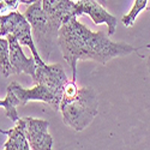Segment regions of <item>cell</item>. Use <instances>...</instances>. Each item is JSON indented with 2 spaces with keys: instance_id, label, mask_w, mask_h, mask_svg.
<instances>
[{
  "instance_id": "obj_1",
  "label": "cell",
  "mask_w": 150,
  "mask_h": 150,
  "mask_svg": "<svg viewBox=\"0 0 150 150\" xmlns=\"http://www.w3.org/2000/svg\"><path fill=\"white\" fill-rule=\"evenodd\" d=\"M59 47L62 58L72 70V81H76L77 62L94 60L106 64L110 59L129 55L137 49L126 42H114L103 31H91L77 21V17L64 23L59 30Z\"/></svg>"
},
{
  "instance_id": "obj_2",
  "label": "cell",
  "mask_w": 150,
  "mask_h": 150,
  "mask_svg": "<svg viewBox=\"0 0 150 150\" xmlns=\"http://www.w3.org/2000/svg\"><path fill=\"white\" fill-rule=\"evenodd\" d=\"M60 112L66 126L81 132L98 114V96L91 86L79 88L74 97L60 102Z\"/></svg>"
},
{
  "instance_id": "obj_3",
  "label": "cell",
  "mask_w": 150,
  "mask_h": 150,
  "mask_svg": "<svg viewBox=\"0 0 150 150\" xmlns=\"http://www.w3.org/2000/svg\"><path fill=\"white\" fill-rule=\"evenodd\" d=\"M24 15L31 24L34 39L41 48L45 61H47L54 48L59 46V30L61 27L46 13L42 7V0H36L27 8Z\"/></svg>"
},
{
  "instance_id": "obj_4",
  "label": "cell",
  "mask_w": 150,
  "mask_h": 150,
  "mask_svg": "<svg viewBox=\"0 0 150 150\" xmlns=\"http://www.w3.org/2000/svg\"><path fill=\"white\" fill-rule=\"evenodd\" d=\"M31 24L27 19L25 15H22L17 11H11L6 15H1L0 17V36L3 37L8 34L15 35L22 46L29 47L33 57L36 60L37 66L45 65L46 61L42 60L39 51H37L33 39L34 35H31Z\"/></svg>"
},
{
  "instance_id": "obj_5",
  "label": "cell",
  "mask_w": 150,
  "mask_h": 150,
  "mask_svg": "<svg viewBox=\"0 0 150 150\" xmlns=\"http://www.w3.org/2000/svg\"><path fill=\"white\" fill-rule=\"evenodd\" d=\"M6 90L12 91L19 106H25L29 101H41L51 105L57 112L60 110V100L51 89L43 84H36L30 89H25L18 82H12L6 88Z\"/></svg>"
},
{
  "instance_id": "obj_6",
  "label": "cell",
  "mask_w": 150,
  "mask_h": 150,
  "mask_svg": "<svg viewBox=\"0 0 150 150\" xmlns=\"http://www.w3.org/2000/svg\"><path fill=\"white\" fill-rule=\"evenodd\" d=\"M35 84H43L47 88H49L54 95L60 100L64 88L66 83L69 82V78L66 73L60 64H53V65H40L36 69V77L34 79Z\"/></svg>"
},
{
  "instance_id": "obj_7",
  "label": "cell",
  "mask_w": 150,
  "mask_h": 150,
  "mask_svg": "<svg viewBox=\"0 0 150 150\" xmlns=\"http://www.w3.org/2000/svg\"><path fill=\"white\" fill-rule=\"evenodd\" d=\"M88 15L95 24H106L108 27V35H114L118 19L106 10V6L96 0H78L77 1V16Z\"/></svg>"
},
{
  "instance_id": "obj_8",
  "label": "cell",
  "mask_w": 150,
  "mask_h": 150,
  "mask_svg": "<svg viewBox=\"0 0 150 150\" xmlns=\"http://www.w3.org/2000/svg\"><path fill=\"white\" fill-rule=\"evenodd\" d=\"M27 138L33 150H49L53 146V138L48 133L49 122L31 117L24 118Z\"/></svg>"
},
{
  "instance_id": "obj_9",
  "label": "cell",
  "mask_w": 150,
  "mask_h": 150,
  "mask_svg": "<svg viewBox=\"0 0 150 150\" xmlns=\"http://www.w3.org/2000/svg\"><path fill=\"white\" fill-rule=\"evenodd\" d=\"M8 43H10V59H11V64L13 66V71L16 74L21 73H25L35 79L36 77V69L37 64L35 58L31 57H25L23 49L21 47L19 41L17 40V37L12 34L6 35Z\"/></svg>"
},
{
  "instance_id": "obj_10",
  "label": "cell",
  "mask_w": 150,
  "mask_h": 150,
  "mask_svg": "<svg viewBox=\"0 0 150 150\" xmlns=\"http://www.w3.org/2000/svg\"><path fill=\"white\" fill-rule=\"evenodd\" d=\"M42 7L58 25H62L77 16V3L73 0H42Z\"/></svg>"
},
{
  "instance_id": "obj_11",
  "label": "cell",
  "mask_w": 150,
  "mask_h": 150,
  "mask_svg": "<svg viewBox=\"0 0 150 150\" xmlns=\"http://www.w3.org/2000/svg\"><path fill=\"white\" fill-rule=\"evenodd\" d=\"M0 132L3 134H6L8 138L1 149L4 150H29L31 149L29 141L27 138L24 118H19V120L16 122L15 127H12L10 130H1Z\"/></svg>"
},
{
  "instance_id": "obj_12",
  "label": "cell",
  "mask_w": 150,
  "mask_h": 150,
  "mask_svg": "<svg viewBox=\"0 0 150 150\" xmlns=\"http://www.w3.org/2000/svg\"><path fill=\"white\" fill-rule=\"evenodd\" d=\"M0 65H1V76L4 78L15 73L10 59V43L7 37L4 39V36L0 39Z\"/></svg>"
},
{
  "instance_id": "obj_13",
  "label": "cell",
  "mask_w": 150,
  "mask_h": 150,
  "mask_svg": "<svg viewBox=\"0 0 150 150\" xmlns=\"http://www.w3.org/2000/svg\"><path fill=\"white\" fill-rule=\"evenodd\" d=\"M0 106L5 109V115L8 119H11L13 122H17L19 120V115L17 113V107L19 105H18V101L15 97V95L12 94V91L6 90V96L4 100L0 101Z\"/></svg>"
},
{
  "instance_id": "obj_14",
  "label": "cell",
  "mask_w": 150,
  "mask_h": 150,
  "mask_svg": "<svg viewBox=\"0 0 150 150\" xmlns=\"http://www.w3.org/2000/svg\"><path fill=\"white\" fill-rule=\"evenodd\" d=\"M146 3H148V0H134L133 6L130 10V12L121 18V22H122V24L125 27L129 28V27L133 25L137 17H138V15H139V12L146 7Z\"/></svg>"
},
{
  "instance_id": "obj_15",
  "label": "cell",
  "mask_w": 150,
  "mask_h": 150,
  "mask_svg": "<svg viewBox=\"0 0 150 150\" xmlns=\"http://www.w3.org/2000/svg\"><path fill=\"white\" fill-rule=\"evenodd\" d=\"M24 0H1V15H6L11 11H17L19 4H23Z\"/></svg>"
},
{
  "instance_id": "obj_16",
  "label": "cell",
  "mask_w": 150,
  "mask_h": 150,
  "mask_svg": "<svg viewBox=\"0 0 150 150\" xmlns=\"http://www.w3.org/2000/svg\"><path fill=\"white\" fill-rule=\"evenodd\" d=\"M146 69H148V72H149V76H150V55L148 57V60H146Z\"/></svg>"
},
{
  "instance_id": "obj_17",
  "label": "cell",
  "mask_w": 150,
  "mask_h": 150,
  "mask_svg": "<svg viewBox=\"0 0 150 150\" xmlns=\"http://www.w3.org/2000/svg\"><path fill=\"white\" fill-rule=\"evenodd\" d=\"M36 1V0H24L23 1V4H28V5H31V4H34Z\"/></svg>"
},
{
  "instance_id": "obj_18",
  "label": "cell",
  "mask_w": 150,
  "mask_h": 150,
  "mask_svg": "<svg viewBox=\"0 0 150 150\" xmlns=\"http://www.w3.org/2000/svg\"><path fill=\"white\" fill-rule=\"evenodd\" d=\"M96 1H98L100 4H102L103 6H107V0H96Z\"/></svg>"
},
{
  "instance_id": "obj_19",
  "label": "cell",
  "mask_w": 150,
  "mask_h": 150,
  "mask_svg": "<svg viewBox=\"0 0 150 150\" xmlns=\"http://www.w3.org/2000/svg\"><path fill=\"white\" fill-rule=\"evenodd\" d=\"M146 10H149V11H150V7H146Z\"/></svg>"
}]
</instances>
